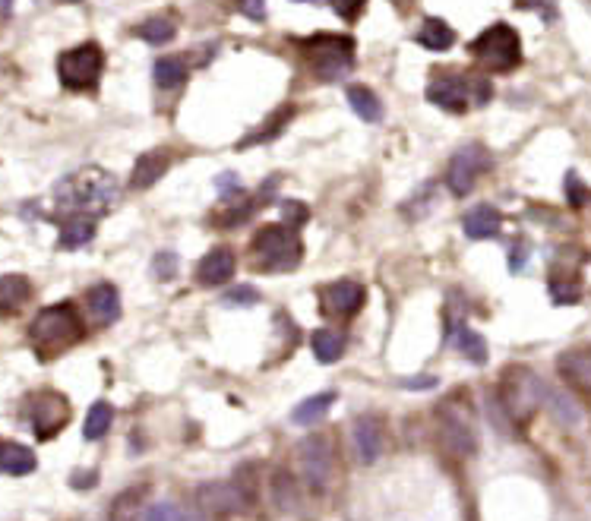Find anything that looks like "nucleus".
I'll use <instances>...</instances> for the list:
<instances>
[{
	"label": "nucleus",
	"instance_id": "obj_47",
	"mask_svg": "<svg viewBox=\"0 0 591 521\" xmlns=\"http://www.w3.org/2000/svg\"><path fill=\"white\" fill-rule=\"evenodd\" d=\"M13 10V0H0V16H10Z\"/></svg>",
	"mask_w": 591,
	"mask_h": 521
},
{
	"label": "nucleus",
	"instance_id": "obj_15",
	"mask_svg": "<svg viewBox=\"0 0 591 521\" xmlns=\"http://www.w3.org/2000/svg\"><path fill=\"white\" fill-rule=\"evenodd\" d=\"M351 443L364 465H373L386 449V430L377 417H358L351 427Z\"/></svg>",
	"mask_w": 591,
	"mask_h": 521
},
{
	"label": "nucleus",
	"instance_id": "obj_16",
	"mask_svg": "<svg viewBox=\"0 0 591 521\" xmlns=\"http://www.w3.org/2000/svg\"><path fill=\"white\" fill-rule=\"evenodd\" d=\"M557 367H560V373H563V379L569 386L591 395V345L563 351L560 360H557Z\"/></svg>",
	"mask_w": 591,
	"mask_h": 521
},
{
	"label": "nucleus",
	"instance_id": "obj_22",
	"mask_svg": "<svg viewBox=\"0 0 591 521\" xmlns=\"http://www.w3.org/2000/svg\"><path fill=\"white\" fill-rule=\"evenodd\" d=\"M228 484H231L234 496H238V509L250 512L256 506V499H260V474H256V468L253 465L234 468V474L228 477Z\"/></svg>",
	"mask_w": 591,
	"mask_h": 521
},
{
	"label": "nucleus",
	"instance_id": "obj_34",
	"mask_svg": "<svg viewBox=\"0 0 591 521\" xmlns=\"http://www.w3.org/2000/svg\"><path fill=\"white\" fill-rule=\"evenodd\" d=\"M456 348L468 357V360H475V364H484L487 360V345H484V338L478 335V332H471L468 326H462L459 332H456Z\"/></svg>",
	"mask_w": 591,
	"mask_h": 521
},
{
	"label": "nucleus",
	"instance_id": "obj_21",
	"mask_svg": "<svg viewBox=\"0 0 591 521\" xmlns=\"http://www.w3.org/2000/svg\"><path fill=\"white\" fill-rule=\"evenodd\" d=\"M200 506L209 512V515H231V512H241L238 509V496H234L231 484L228 480H219V484H206L200 487Z\"/></svg>",
	"mask_w": 591,
	"mask_h": 521
},
{
	"label": "nucleus",
	"instance_id": "obj_27",
	"mask_svg": "<svg viewBox=\"0 0 591 521\" xmlns=\"http://www.w3.org/2000/svg\"><path fill=\"white\" fill-rule=\"evenodd\" d=\"M418 42L427 51H449L452 45H456V32H452L443 19H424V26L418 32Z\"/></svg>",
	"mask_w": 591,
	"mask_h": 521
},
{
	"label": "nucleus",
	"instance_id": "obj_36",
	"mask_svg": "<svg viewBox=\"0 0 591 521\" xmlns=\"http://www.w3.org/2000/svg\"><path fill=\"white\" fill-rule=\"evenodd\" d=\"M550 294H554V304H576L582 285L576 278H550Z\"/></svg>",
	"mask_w": 591,
	"mask_h": 521
},
{
	"label": "nucleus",
	"instance_id": "obj_48",
	"mask_svg": "<svg viewBox=\"0 0 591 521\" xmlns=\"http://www.w3.org/2000/svg\"><path fill=\"white\" fill-rule=\"evenodd\" d=\"M392 4H396V7H408V4H411V0H392Z\"/></svg>",
	"mask_w": 591,
	"mask_h": 521
},
{
	"label": "nucleus",
	"instance_id": "obj_33",
	"mask_svg": "<svg viewBox=\"0 0 591 521\" xmlns=\"http://www.w3.org/2000/svg\"><path fill=\"white\" fill-rule=\"evenodd\" d=\"M143 506V490H124L114 499L108 521H136V512Z\"/></svg>",
	"mask_w": 591,
	"mask_h": 521
},
{
	"label": "nucleus",
	"instance_id": "obj_30",
	"mask_svg": "<svg viewBox=\"0 0 591 521\" xmlns=\"http://www.w3.org/2000/svg\"><path fill=\"white\" fill-rule=\"evenodd\" d=\"M174 32H177L174 16H149L146 23L136 26V35H140L143 42H149V45H165V42H171Z\"/></svg>",
	"mask_w": 591,
	"mask_h": 521
},
{
	"label": "nucleus",
	"instance_id": "obj_31",
	"mask_svg": "<svg viewBox=\"0 0 591 521\" xmlns=\"http://www.w3.org/2000/svg\"><path fill=\"white\" fill-rule=\"evenodd\" d=\"M187 79V60L184 57H162L159 64H155V83L162 89H177L184 86Z\"/></svg>",
	"mask_w": 591,
	"mask_h": 521
},
{
	"label": "nucleus",
	"instance_id": "obj_9",
	"mask_svg": "<svg viewBox=\"0 0 591 521\" xmlns=\"http://www.w3.org/2000/svg\"><path fill=\"white\" fill-rule=\"evenodd\" d=\"M304 57L310 60V67L317 70L323 79H336L351 70L354 64V42L348 35H313L301 42Z\"/></svg>",
	"mask_w": 591,
	"mask_h": 521
},
{
	"label": "nucleus",
	"instance_id": "obj_43",
	"mask_svg": "<svg viewBox=\"0 0 591 521\" xmlns=\"http://www.w3.org/2000/svg\"><path fill=\"white\" fill-rule=\"evenodd\" d=\"M525 259H528V247H525V244H519V250H512V253H509V266H512V272H519V269L525 266Z\"/></svg>",
	"mask_w": 591,
	"mask_h": 521
},
{
	"label": "nucleus",
	"instance_id": "obj_4",
	"mask_svg": "<svg viewBox=\"0 0 591 521\" xmlns=\"http://www.w3.org/2000/svg\"><path fill=\"white\" fill-rule=\"evenodd\" d=\"M83 332H86L83 319L70 304L45 307L42 313L35 316V323L29 326L32 345L42 354H54V351H64V348L76 345L83 338Z\"/></svg>",
	"mask_w": 591,
	"mask_h": 521
},
{
	"label": "nucleus",
	"instance_id": "obj_17",
	"mask_svg": "<svg viewBox=\"0 0 591 521\" xmlns=\"http://www.w3.org/2000/svg\"><path fill=\"white\" fill-rule=\"evenodd\" d=\"M234 269H238V263H234V253L228 247H215L212 253H206L200 259V266H196V282L206 285V288L225 285L228 278L234 275Z\"/></svg>",
	"mask_w": 591,
	"mask_h": 521
},
{
	"label": "nucleus",
	"instance_id": "obj_29",
	"mask_svg": "<svg viewBox=\"0 0 591 521\" xmlns=\"http://www.w3.org/2000/svg\"><path fill=\"white\" fill-rule=\"evenodd\" d=\"M310 345L323 364H332V360H339L345 354V338L336 329H317L310 335Z\"/></svg>",
	"mask_w": 591,
	"mask_h": 521
},
{
	"label": "nucleus",
	"instance_id": "obj_25",
	"mask_svg": "<svg viewBox=\"0 0 591 521\" xmlns=\"http://www.w3.org/2000/svg\"><path fill=\"white\" fill-rule=\"evenodd\" d=\"M95 237V218L89 215H67L64 218V225H61V244L64 250H76V247H83L89 244V240Z\"/></svg>",
	"mask_w": 591,
	"mask_h": 521
},
{
	"label": "nucleus",
	"instance_id": "obj_13",
	"mask_svg": "<svg viewBox=\"0 0 591 521\" xmlns=\"http://www.w3.org/2000/svg\"><path fill=\"white\" fill-rule=\"evenodd\" d=\"M67 414H70V405L61 395H54V392L35 395L32 398V430H35V436L51 439L57 430L67 427Z\"/></svg>",
	"mask_w": 591,
	"mask_h": 521
},
{
	"label": "nucleus",
	"instance_id": "obj_26",
	"mask_svg": "<svg viewBox=\"0 0 591 521\" xmlns=\"http://www.w3.org/2000/svg\"><path fill=\"white\" fill-rule=\"evenodd\" d=\"M332 402H336V392H320V395H313V398H307V402H301L298 408H294L291 420H294L298 427L317 424V420L326 417V411L332 408Z\"/></svg>",
	"mask_w": 591,
	"mask_h": 521
},
{
	"label": "nucleus",
	"instance_id": "obj_38",
	"mask_svg": "<svg viewBox=\"0 0 591 521\" xmlns=\"http://www.w3.org/2000/svg\"><path fill=\"white\" fill-rule=\"evenodd\" d=\"M256 300H260V294H256V288H250V285H238V288H231L225 294L228 307H253Z\"/></svg>",
	"mask_w": 591,
	"mask_h": 521
},
{
	"label": "nucleus",
	"instance_id": "obj_45",
	"mask_svg": "<svg viewBox=\"0 0 591 521\" xmlns=\"http://www.w3.org/2000/svg\"><path fill=\"white\" fill-rule=\"evenodd\" d=\"M95 484V474H86V477H73V487H92Z\"/></svg>",
	"mask_w": 591,
	"mask_h": 521
},
{
	"label": "nucleus",
	"instance_id": "obj_7",
	"mask_svg": "<svg viewBox=\"0 0 591 521\" xmlns=\"http://www.w3.org/2000/svg\"><path fill=\"white\" fill-rule=\"evenodd\" d=\"M471 57H475L484 70H497V73L519 67V60H522L519 32L506 23L484 29L475 42H471Z\"/></svg>",
	"mask_w": 591,
	"mask_h": 521
},
{
	"label": "nucleus",
	"instance_id": "obj_10",
	"mask_svg": "<svg viewBox=\"0 0 591 521\" xmlns=\"http://www.w3.org/2000/svg\"><path fill=\"white\" fill-rule=\"evenodd\" d=\"M298 465L301 477L310 493H326L332 477H336V446L326 433H313L307 436L301 449H298Z\"/></svg>",
	"mask_w": 591,
	"mask_h": 521
},
{
	"label": "nucleus",
	"instance_id": "obj_37",
	"mask_svg": "<svg viewBox=\"0 0 591 521\" xmlns=\"http://www.w3.org/2000/svg\"><path fill=\"white\" fill-rule=\"evenodd\" d=\"M152 275L159 278V282H171V278L177 275V256L171 250L159 253L152 259Z\"/></svg>",
	"mask_w": 591,
	"mask_h": 521
},
{
	"label": "nucleus",
	"instance_id": "obj_1",
	"mask_svg": "<svg viewBox=\"0 0 591 521\" xmlns=\"http://www.w3.org/2000/svg\"><path fill=\"white\" fill-rule=\"evenodd\" d=\"M117 199V180L105 168H80L70 177H64L61 184L54 187V203L67 215H102L114 206Z\"/></svg>",
	"mask_w": 591,
	"mask_h": 521
},
{
	"label": "nucleus",
	"instance_id": "obj_6",
	"mask_svg": "<svg viewBox=\"0 0 591 521\" xmlns=\"http://www.w3.org/2000/svg\"><path fill=\"white\" fill-rule=\"evenodd\" d=\"M490 83L487 79H471V76H462V73H440L430 79L427 86V102L437 105L449 114H465L471 105H484L490 98Z\"/></svg>",
	"mask_w": 591,
	"mask_h": 521
},
{
	"label": "nucleus",
	"instance_id": "obj_28",
	"mask_svg": "<svg viewBox=\"0 0 591 521\" xmlns=\"http://www.w3.org/2000/svg\"><path fill=\"white\" fill-rule=\"evenodd\" d=\"M348 105H351L354 114L364 117L367 124H377V120L383 117V102L370 89H364V86H351L348 89Z\"/></svg>",
	"mask_w": 591,
	"mask_h": 521
},
{
	"label": "nucleus",
	"instance_id": "obj_3",
	"mask_svg": "<svg viewBox=\"0 0 591 521\" xmlns=\"http://www.w3.org/2000/svg\"><path fill=\"white\" fill-rule=\"evenodd\" d=\"M475 408L468 402V392H452L449 398H443V405L437 411V430L443 446L459 455L468 458L475 455L478 449V424H475Z\"/></svg>",
	"mask_w": 591,
	"mask_h": 521
},
{
	"label": "nucleus",
	"instance_id": "obj_20",
	"mask_svg": "<svg viewBox=\"0 0 591 521\" xmlns=\"http://www.w3.org/2000/svg\"><path fill=\"white\" fill-rule=\"evenodd\" d=\"M165 171H168V152L152 149V152H146V155L136 158L133 177H130V187H133V190H149Z\"/></svg>",
	"mask_w": 591,
	"mask_h": 521
},
{
	"label": "nucleus",
	"instance_id": "obj_24",
	"mask_svg": "<svg viewBox=\"0 0 591 521\" xmlns=\"http://www.w3.org/2000/svg\"><path fill=\"white\" fill-rule=\"evenodd\" d=\"M89 310L98 323H114L117 316H121V294H117L114 285H95L89 291Z\"/></svg>",
	"mask_w": 591,
	"mask_h": 521
},
{
	"label": "nucleus",
	"instance_id": "obj_2",
	"mask_svg": "<svg viewBox=\"0 0 591 521\" xmlns=\"http://www.w3.org/2000/svg\"><path fill=\"white\" fill-rule=\"evenodd\" d=\"M497 402L506 420H512V424H528V420L538 414V408L547 402V386L528 367H509L500 379Z\"/></svg>",
	"mask_w": 591,
	"mask_h": 521
},
{
	"label": "nucleus",
	"instance_id": "obj_41",
	"mask_svg": "<svg viewBox=\"0 0 591 521\" xmlns=\"http://www.w3.org/2000/svg\"><path fill=\"white\" fill-rule=\"evenodd\" d=\"M238 4H241V10L250 19H256V23H260V19H266V0H238Z\"/></svg>",
	"mask_w": 591,
	"mask_h": 521
},
{
	"label": "nucleus",
	"instance_id": "obj_8",
	"mask_svg": "<svg viewBox=\"0 0 591 521\" xmlns=\"http://www.w3.org/2000/svg\"><path fill=\"white\" fill-rule=\"evenodd\" d=\"M102 70H105V54L95 42L76 45L57 57V76H61V86L70 92L95 89L98 79H102Z\"/></svg>",
	"mask_w": 591,
	"mask_h": 521
},
{
	"label": "nucleus",
	"instance_id": "obj_23",
	"mask_svg": "<svg viewBox=\"0 0 591 521\" xmlns=\"http://www.w3.org/2000/svg\"><path fill=\"white\" fill-rule=\"evenodd\" d=\"M38 468V458L29 446L23 443H4L0 446V471H7L13 477H26Z\"/></svg>",
	"mask_w": 591,
	"mask_h": 521
},
{
	"label": "nucleus",
	"instance_id": "obj_42",
	"mask_svg": "<svg viewBox=\"0 0 591 521\" xmlns=\"http://www.w3.org/2000/svg\"><path fill=\"white\" fill-rule=\"evenodd\" d=\"M146 521H177V515H174V509L168 503H159V506H152L146 512Z\"/></svg>",
	"mask_w": 591,
	"mask_h": 521
},
{
	"label": "nucleus",
	"instance_id": "obj_19",
	"mask_svg": "<svg viewBox=\"0 0 591 521\" xmlns=\"http://www.w3.org/2000/svg\"><path fill=\"white\" fill-rule=\"evenodd\" d=\"M32 285L26 275H0V316H13L26 307Z\"/></svg>",
	"mask_w": 591,
	"mask_h": 521
},
{
	"label": "nucleus",
	"instance_id": "obj_18",
	"mask_svg": "<svg viewBox=\"0 0 591 521\" xmlns=\"http://www.w3.org/2000/svg\"><path fill=\"white\" fill-rule=\"evenodd\" d=\"M462 228L471 240H487V237H497L503 228V215L494 206H475L465 218H462Z\"/></svg>",
	"mask_w": 591,
	"mask_h": 521
},
{
	"label": "nucleus",
	"instance_id": "obj_40",
	"mask_svg": "<svg viewBox=\"0 0 591 521\" xmlns=\"http://www.w3.org/2000/svg\"><path fill=\"white\" fill-rule=\"evenodd\" d=\"M282 212H285V218L291 222V228H301V225L307 222V218H310V212H307L304 203H285Z\"/></svg>",
	"mask_w": 591,
	"mask_h": 521
},
{
	"label": "nucleus",
	"instance_id": "obj_46",
	"mask_svg": "<svg viewBox=\"0 0 591 521\" xmlns=\"http://www.w3.org/2000/svg\"><path fill=\"white\" fill-rule=\"evenodd\" d=\"M433 379H405V386L408 389H424V386H430Z\"/></svg>",
	"mask_w": 591,
	"mask_h": 521
},
{
	"label": "nucleus",
	"instance_id": "obj_12",
	"mask_svg": "<svg viewBox=\"0 0 591 521\" xmlns=\"http://www.w3.org/2000/svg\"><path fill=\"white\" fill-rule=\"evenodd\" d=\"M269 493H272L275 512H279L285 521H304L307 518L304 490H301L298 477H294L291 471H275L272 474V484H269Z\"/></svg>",
	"mask_w": 591,
	"mask_h": 521
},
{
	"label": "nucleus",
	"instance_id": "obj_44",
	"mask_svg": "<svg viewBox=\"0 0 591 521\" xmlns=\"http://www.w3.org/2000/svg\"><path fill=\"white\" fill-rule=\"evenodd\" d=\"M566 184H569V190H573V193H569V199H573V206H582V193H585V187L579 184V177H576V174H569Z\"/></svg>",
	"mask_w": 591,
	"mask_h": 521
},
{
	"label": "nucleus",
	"instance_id": "obj_5",
	"mask_svg": "<svg viewBox=\"0 0 591 521\" xmlns=\"http://www.w3.org/2000/svg\"><path fill=\"white\" fill-rule=\"evenodd\" d=\"M301 237L294 228L266 225L253 237V263L260 272H294L301 266Z\"/></svg>",
	"mask_w": 591,
	"mask_h": 521
},
{
	"label": "nucleus",
	"instance_id": "obj_11",
	"mask_svg": "<svg viewBox=\"0 0 591 521\" xmlns=\"http://www.w3.org/2000/svg\"><path fill=\"white\" fill-rule=\"evenodd\" d=\"M490 165H494V155H490V149H484L481 143L462 146L456 155L449 158V168H446L449 190L456 193V196H465L471 187L478 184V177L484 171H490Z\"/></svg>",
	"mask_w": 591,
	"mask_h": 521
},
{
	"label": "nucleus",
	"instance_id": "obj_32",
	"mask_svg": "<svg viewBox=\"0 0 591 521\" xmlns=\"http://www.w3.org/2000/svg\"><path fill=\"white\" fill-rule=\"evenodd\" d=\"M111 420H114V411L111 405L105 402H95L86 414V424H83V436L86 439H102L108 430H111Z\"/></svg>",
	"mask_w": 591,
	"mask_h": 521
},
{
	"label": "nucleus",
	"instance_id": "obj_35",
	"mask_svg": "<svg viewBox=\"0 0 591 521\" xmlns=\"http://www.w3.org/2000/svg\"><path fill=\"white\" fill-rule=\"evenodd\" d=\"M547 405L554 408V417L560 420V424H569V427H576L579 424V408L573 405V398H566V395H557V392H547Z\"/></svg>",
	"mask_w": 591,
	"mask_h": 521
},
{
	"label": "nucleus",
	"instance_id": "obj_39",
	"mask_svg": "<svg viewBox=\"0 0 591 521\" xmlns=\"http://www.w3.org/2000/svg\"><path fill=\"white\" fill-rule=\"evenodd\" d=\"M329 4H332V10H336L342 19H348V23H351V19H358V13L364 10L367 0H329Z\"/></svg>",
	"mask_w": 591,
	"mask_h": 521
},
{
	"label": "nucleus",
	"instance_id": "obj_14",
	"mask_svg": "<svg viewBox=\"0 0 591 521\" xmlns=\"http://www.w3.org/2000/svg\"><path fill=\"white\" fill-rule=\"evenodd\" d=\"M364 285L358 282H332L320 294V307L326 316H354L364 307Z\"/></svg>",
	"mask_w": 591,
	"mask_h": 521
}]
</instances>
